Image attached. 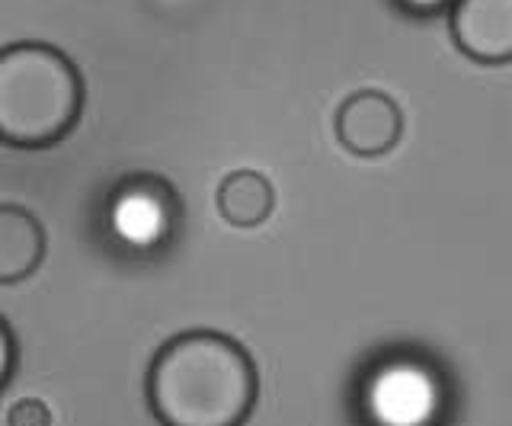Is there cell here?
Here are the masks:
<instances>
[{"instance_id": "7a4b0ae2", "label": "cell", "mask_w": 512, "mask_h": 426, "mask_svg": "<svg viewBox=\"0 0 512 426\" xmlns=\"http://www.w3.org/2000/svg\"><path fill=\"white\" fill-rule=\"evenodd\" d=\"M87 103L84 74L48 42L0 49V145L42 151L68 138Z\"/></svg>"}, {"instance_id": "6da1fadb", "label": "cell", "mask_w": 512, "mask_h": 426, "mask_svg": "<svg viewBox=\"0 0 512 426\" xmlns=\"http://www.w3.org/2000/svg\"><path fill=\"white\" fill-rule=\"evenodd\" d=\"M260 375L250 353L218 330L167 340L148 369V404L164 426H244Z\"/></svg>"}, {"instance_id": "277c9868", "label": "cell", "mask_w": 512, "mask_h": 426, "mask_svg": "<svg viewBox=\"0 0 512 426\" xmlns=\"http://www.w3.org/2000/svg\"><path fill=\"white\" fill-rule=\"evenodd\" d=\"M448 29L471 61L480 65L512 61V0H452Z\"/></svg>"}, {"instance_id": "ba28073f", "label": "cell", "mask_w": 512, "mask_h": 426, "mask_svg": "<svg viewBox=\"0 0 512 426\" xmlns=\"http://www.w3.org/2000/svg\"><path fill=\"white\" fill-rule=\"evenodd\" d=\"M13 369H16V337L10 324L0 318V391L7 388Z\"/></svg>"}, {"instance_id": "52a82bcc", "label": "cell", "mask_w": 512, "mask_h": 426, "mask_svg": "<svg viewBox=\"0 0 512 426\" xmlns=\"http://www.w3.org/2000/svg\"><path fill=\"white\" fill-rule=\"evenodd\" d=\"M7 426H52V410L39 398H23L10 407Z\"/></svg>"}, {"instance_id": "8992f818", "label": "cell", "mask_w": 512, "mask_h": 426, "mask_svg": "<svg viewBox=\"0 0 512 426\" xmlns=\"http://www.w3.org/2000/svg\"><path fill=\"white\" fill-rule=\"evenodd\" d=\"M215 202L231 228H260L276 209V189L260 170H234L221 180Z\"/></svg>"}, {"instance_id": "3957f363", "label": "cell", "mask_w": 512, "mask_h": 426, "mask_svg": "<svg viewBox=\"0 0 512 426\" xmlns=\"http://www.w3.org/2000/svg\"><path fill=\"white\" fill-rule=\"evenodd\" d=\"M404 135V113L381 90H359L336 109V138L359 157L388 154Z\"/></svg>"}, {"instance_id": "9c48e42d", "label": "cell", "mask_w": 512, "mask_h": 426, "mask_svg": "<svg viewBox=\"0 0 512 426\" xmlns=\"http://www.w3.org/2000/svg\"><path fill=\"white\" fill-rule=\"evenodd\" d=\"M400 10H407L410 17H432L445 7H452V0H394Z\"/></svg>"}, {"instance_id": "5b68a950", "label": "cell", "mask_w": 512, "mask_h": 426, "mask_svg": "<svg viewBox=\"0 0 512 426\" xmlns=\"http://www.w3.org/2000/svg\"><path fill=\"white\" fill-rule=\"evenodd\" d=\"M48 250L45 225L23 205H0V286L23 282L39 270Z\"/></svg>"}]
</instances>
